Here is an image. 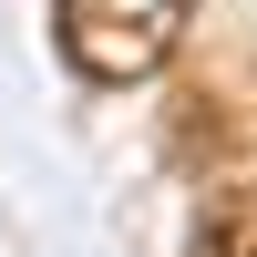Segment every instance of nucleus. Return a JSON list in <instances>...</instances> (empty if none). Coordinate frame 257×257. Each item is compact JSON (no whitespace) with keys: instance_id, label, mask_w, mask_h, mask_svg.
I'll return each instance as SVG.
<instances>
[{"instance_id":"nucleus-2","label":"nucleus","mask_w":257,"mask_h":257,"mask_svg":"<svg viewBox=\"0 0 257 257\" xmlns=\"http://www.w3.org/2000/svg\"><path fill=\"white\" fill-rule=\"evenodd\" d=\"M185 257H257V185H216V196L196 206Z\"/></svg>"},{"instance_id":"nucleus-1","label":"nucleus","mask_w":257,"mask_h":257,"mask_svg":"<svg viewBox=\"0 0 257 257\" xmlns=\"http://www.w3.org/2000/svg\"><path fill=\"white\" fill-rule=\"evenodd\" d=\"M185 21L196 0H52V31H62V62L103 93L123 82H155L165 62L185 52Z\"/></svg>"}]
</instances>
